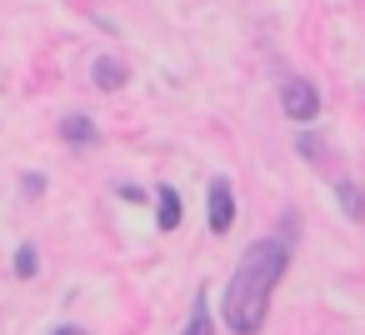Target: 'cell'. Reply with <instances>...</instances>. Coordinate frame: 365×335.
<instances>
[{"mask_svg":"<svg viewBox=\"0 0 365 335\" xmlns=\"http://www.w3.org/2000/svg\"><path fill=\"white\" fill-rule=\"evenodd\" d=\"M280 110L305 125V120L320 115V91H315L305 76H285V81H280Z\"/></svg>","mask_w":365,"mask_h":335,"instance_id":"cell-2","label":"cell"},{"mask_svg":"<svg viewBox=\"0 0 365 335\" xmlns=\"http://www.w3.org/2000/svg\"><path fill=\"white\" fill-rule=\"evenodd\" d=\"M295 220H285V235H265V240H250L225 280V295H220V320L230 335H260L265 315H270V295L280 285V275L290 270V230Z\"/></svg>","mask_w":365,"mask_h":335,"instance_id":"cell-1","label":"cell"},{"mask_svg":"<svg viewBox=\"0 0 365 335\" xmlns=\"http://www.w3.org/2000/svg\"><path fill=\"white\" fill-rule=\"evenodd\" d=\"M21 190H26V195H46V175H41V170H26V175H21Z\"/></svg>","mask_w":365,"mask_h":335,"instance_id":"cell-10","label":"cell"},{"mask_svg":"<svg viewBox=\"0 0 365 335\" xmlns=\"http://www.w3.org/2000/svg\"><path fill=\"white\" fill-rule=\"evenodd\" d=\"M335 200H340V210H345L355 225L365 220V190H360L355 180H340V185H335Z\"/></svg>","mask_w":365,"mask_h":335,"instance_id":"cell-7","label":"cell"},{"mask_svg":"<svg viewBox=\"0 0 365 335\" xmlns=\"http://www.w3.org/2000/svg\"><path fill=\"white\" fill-rule=\"evenodd\" d=\"M51 335H86V330H81V325H56Z\"/></svg>","mask_w":365,"mask_h":335,"instance_id":"cell-12","label":"cell"},{"mask_svg":"<svg viewBox=\"0 0 365 335\" xmlns=\"http://www.w3.org/2000/svg\"><path fill=\"white\" fill-rule=\"evenodd\" d=\"M61 140H66L71 150H96V140H101V130L91 125V115H81V110H71V115L61 120Z\"/></svg>","mask_w":365,"mask_h":335,"instance_id":"cell-4","label":"cell"},{"mask_svg":"<svg viewBox=\"0 0 365 335\" xmlns=\"http://www.w3.org/2000/svg\"><path fill=\"white\" fill-rule=\"evenodd\" d=\"M180 335H215V325H210V305H205V295H195V305H190V320H185V330Z\"/></svg>","mask_w":365,"mask_h":335,"instance_id":"cell-8","label":"cell"},{"mask_svg":"<svg viewBox=\"0 0 365 335\" xmlns=\"http://www.w3.org/2000/svg\"><path fill=\"white\" fill-rule=\"evenodd\" d=\"M16 275L21 280H36L41 275V250L36 245H16Z\"/></svg>","mask_w":365,"mask_h":335,"instance_id":"cell-9","label":"cell"},{"mask_svg":"<svg viewBox=\"0 0 365 335\" xmlns=\"http://www.w3.org/2000/svg\"><path fill=\"white\" fill-rule=\"evenodd\" d=\"M205 215H210V235H225V230L235 225V190H230L225 175L210 180V190H205Z\"/></svg>","mask_w":365,"mask_h":335,"instance_id":"cell-3","label":"cell"},{"mask_svg":"<svg viewBox=\"0 0 365 335\" xmlns=\"http://www.w3.org/2000/svg\"><path fill=\"white\" fill-rule=\"evenodd\" d=\"M295 150H300L305 160H315V155H320V140H315V135H300V140H295Z\"/></svg>","mask_w":365,"mask_h":335,"instance_id":"cell-11","label":"cell"},{"mask_svg":"<svg viewBox=\"0 0 365 335\" xmlns=\"http://www.w3.org/2000/svg\"><path fill=\"white\" fill-rule=\"evenodd\" d=\"M91 81H96V91H120L130 76H125V66L120 61H110V56H101L96 66H91Z\"/></svg>","mask_w":365,"mask_h":335,"instance_id":"cell-6","label":"cell"},{"mask_svg":"<svg viewBox=\"0 0 365 335\" xmlns=\"http://www.w3.org/2000/svg\"><path fill=\"white\" fill-rule=\"evenodd\" d=\"M180 225V195L175 185H155V230H175Z\"/></svg>","mask_w":365,"mask_h":335,"instance_id":"cell-5","label":"cell"}]
</instances>
